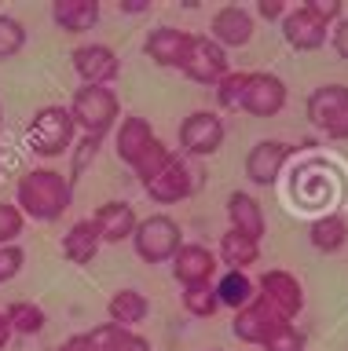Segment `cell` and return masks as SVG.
<instances>
[{
    "label": "cell",
    "instance_id": "obj_1",
    "mask_svg": "<svg viewBox=\"0 0 348 351\" xmlns=\"http://www.w3.org/2000/svg\"><path fill=\"white\" fill-rule=\"evenodd\" d=\"M15 205L23 208L26 219L37 223H56L73 205V183L59 169H30L15 183Z\"/></svg>",
    "mask_w": 348,
    "mask_h": 351
},
{
    "label": "cell",
    "instance_id": "obj_2",
    "mask_svg": "<svg viewBox=\"0 0 348 351\" xmlns=\"http://www.w3.org/2000/svg\"><path fill=\"white\" fill-rule=\"evenodd\" d=\"M70 117L78 125L81 136H100L106 139L114 132V125L121 121V99L114 88H95V84H81L70 99Z\"/></svg>",
    "mask_w": 348,
    "mask_h": 351
},
{
    "label": "cell",
    "instance_id": "obj_3",
    "mask_svg": "<svg viewBox=\"0 0 348 351\" xmlns=\"http://www.w3.org/2000/svg\"><path fill=\"white\" fill-rule=\"evenodd\" d=\"M26 143L37 158H62L78 143V125H73L70 110L62 103L40 106L26 125Z\"/></svg>",
    "mask_w": 348,
    "mask_h": 351
},
{
    "label": "cell",
    "instance_id": "obj_4",
    "mask_svg": "<svg viewBox=\"0 0 348 351\" xmlns=\"http://www.w3.org/2000/svg\"><path fill=\"white\" fill-rule=\"evenodd\" d=\"M180 245H183V227L172 216L154 213V216H147L136 223L132 249L143 263H150V267H154V263H169L180 252Z\"/></svg>",
    "mask_w": 348,
    "mask_h": 351
},
{
    "label": "cell",
    "instance_id": "obj_5",
    "mask_svg": "<svg viewBox=\"0 0 348 351\" xmlns=\"http://www.w3.org/2000/svg\"><path fill=\"white\" fill-rule=\"evenodd\" d=\"M304 114L312 128H319L326 139L345 143L348 139V84H319L304 99Z\"/></svg>",
    "mask_w": 348,
    "mask_h": 351
},
{
    "label": "cell",
    "instance_id": "obj_6",
    "mask_svg": "<svg viewBox=\"0 0 348 351\" xmlns=\"http://www.w3.org/2000/svg\"><path fill=\"white\" fill-rule=\"evenodd\" d=\"M180 154L183 158H213L227 139V125L216 110H194L180 121Z\"/></svg>",
    "mask_w": 348,
    "mask_h": 351
},
{
    "label": "cell",
    "instance_id": "obj_7",
    "mask_svg": "<svg viewBox=\"0 0 348 351\" xmlns=\"http://www.w3.org/2000/svg\"><path fill=\"white\" fill-rule=\"evenodd\" d=\"M257 300H264L279 318L293 322L301 311H304V285L293 271H282V267H271L257 278Z\"/></svg>",
    "mask_w": 348,
    "mask_h": 351
},
{
    "label": "cell",
    "instance_id": "obj_8",
    "mask_svg": "<svg viewBox=\"0 0 348 351\" xmlns=\"http://www.w3.org/2000/svg\"><path fill=\"white\" fill-rule=\"evenodd\" d=\"M286 81L279 73H268V70H249L246 77V92H242V103L238 110L249 117H279L286 110Z\"/></svg>",
    "mask_w": 348,
    "mask_h": 351
},
{
    "label": "cell",
    "instance_id": "obj_9",
    "mask_svg": "<svg viewBox=\"0 0 348 351\" xmlns=\"http://www.w3.org/2000/svg\"><path fill=\"white\" fill-rule=\"evenodd\" d=\"M70 66L81 77V84H95V88H114V81L121 77V55L111 44H78L70 51Z\"/></svg>",
    "mask_w": 348,
    "mask_h": 351
},
{
    "label": "cell",
    "instance_id": "obj_10",
    "mask_svg": "<svg viewBox=\"0 0 348 351\" xmlns=\"http://www.w3.org/2000/svg\"><path fill=\"white\" fill-rule=\"evenodd\" d=\"M194 186H198L194 165L183 158V154H172V161L150 183H143V191H147L150 202H158V205H180L194 194Z\"/></svg>",
    "mask_w": 348,
    "mask_h": 351
},
{
    "label": "cell",
    "instance_id": "obj_11",
    "mask_svg": "<svg viewBox=\"0 0 348 351\" xmlns=\"http://www.w3.org/2000/svg\"><path fill=\"white\" fill-rule=\"evenodd\" d=\"M194 37L198 33H191L183 26H154L143 40V51L161 70H183V62H187V55L194 48Z\"/></svg>",
    "mask_w": 348,
    "mask_h": 351
},
{
    "label": "cell",
    "instance_id": "obj_12",
    "mask_svg": "<svg viewBox=\"0 0 348 351\" xmlns=\"http://www.w3.org/2000/svg\"><path fill=\"white\" fill-rule=\"evenodd\" d=\"M297 154V147H290V143L282 139H260L249 147L246 154V180L253 186H275L279 176L286 172V161Z\"/></svg>",
    "mask_w": 348,
    "mask_h": 351
},
{
    "label": "cell",
    "instance_id": "obj_13",
    "mask_svg": "<svg viewBox=\"0 0 348 351\" xmlns=\"http://www.w3.org/2000/svg\"><path fill=\"white\" fill-rule=\"evenodd\" d=\"M279 26H282V40H286L293 51H319V48H326V40H330V26H326L308 4H290L286 19H282Z\"/></svg>",
    "mask_w": 348,
    "mask_h": 351
},
{
    "label": "cell",
    "instance_id": "obj_14",
    "mask_svg": "<svg viewBox=\"0 0 348 351\" xmlns=\"http://www.w3.org/2000/svg\"><path fill=\"white\" fill-rule=\"evenodd\" d=\"M253 33H257L253 11H249L246 4H224V8L213 11L209 33H205V37L216 40L224 51H231V48H246V44L253 40Z\"/></svg>",
    "mask_w": 348,
    "mask_h": 351
},
{
    "label": "cell",
    "instance_id": "obj_15",
    "mask_svg": "<svg viewBox=\"0 0 348 351\" xmlns=\"http://www.w3.org/2000/svg\"><path fill=\"white\" fill-rule=\"evenodd\" d=\"M180 73H187L194 84H205V88H216L224 81L227 73H231V62H227V51L220 48L216 40H209L205 33H198L194 37V48L187 55V62H183V70Z\"/></svg>",
    "mask_w": 348,
    "mask_h": 351
},
{
    "label": "cell",
    "instance_id": "obj_16",
    "mask_svg": "<svg viewBox=\"0 0 348 351\" xmlns=\"http://www.w3.org/2000/svg\"><path fill=\"white\" fill-rule=\"evenodd\" d=\"M172 267V278H176L183 289L187 285H202V282H213L216 271H220V260L209 245H198V241H183L180 252L169 260Z\"/></svg>",
    "mask_w": 348,
    "mask_h": 351
},
{
    "label": "cell",
    "instance_id": "obj_17",
    "mask_svg": "<svg viewBox=\"0 0 348 351\" xmlns=\"http://www.w3.org/2000/svg\"><path fill=\"white\" fill-rule=\"evenodd\" d=\"M154 139H158L154 125H150L147 117H139V114H125L114 125V154L128 165V169H132V165L150 150V143H154Z\"/></svg>",
    "mask_w": 348,
    "mask_h": 351
},
{
    "label": "cell",
    "instance_id": "obj_18",
    "mask_svg": "<svg viewBox=\"0 0 348 351\" xmlns=\"http://www.w3.org/2000/svg\"><path fill=\"white\" fill-rule=\"evenodd\" d=\"M92 223H95V230H100L103 245H121V241H132L139 216L128 202H103L92 213Z\"/></svg>",
    "mask_w": 348,
    "mask_h": 351
},
{
    "label": "cell",
    "instance_id": "obj_19",
    "mask_svg": "<svg viewBox=\"0 0 348 351\" xmlns=\"http://www.w3.org/2000/svg\"><path fill=\"white\" fill-rule=\"evenodd\" d=\"M282 322H286V318H279L264 300H257V296H253V304H246L242 311H235V318H231V333L242 340V344L260 348V344L268 340L271 329L282 326Z\"/></svg>",
    "mask_w": 348,
    "mask_h": 351
},
{
    "label": "cell",
    "instance_id": "obj_20",
    "mask_svg": "<svg viewBox=\"0 0 348 351\" xmlns=\"http://www.w3.org/2000/svg\"><path fill=\"white\" fill-rule=\"evenodd\" d=\"M227 230H238V234H246V238H253L260 241L268 234V216H264V208H260V202L253 194H246V191H231L227 194Z\"/></svg>",
    "mask_w": 348,
    "mask_h": 351
},
{
    "label": "cell",
    "instance_id": "obj_21",
    "mask_svg": "<svg viewBox=\"0 0 348 351\" xmlns=\"http://www.w3.org/2000/svg\"><path fill=\"white\" fill-rule=\"evenodd\" d=\"M100 15H103V4L100 0H56L51 4V22L56 29L70 33V37H81L100 26Z\"/></svg>",
    "mask_w": 348,
    "mask_h": 351
},
{
    "label": "cell",
    "instance_id": "obj_22",
    "mask_svg": "<svg viewBox=\"0 0 348 351\" xmlns=\"http://www.w3.org/2000/svg\"><path fill=\"white\" fill-rule=\"evenodd\" d=\"M100 249H103V241H100V230H95L92 216L70 223V230L62 234V256L70 263H78V267H89V263L100 256Z\"/></svg>",
    "mask_w": 348,
    "mask_h": 351
},
{
    "label": "cell",
    "instance_id": "obj_23",
    "mask_svg": "<svg viewBox=\"0 0 348 351\" xmlns=\"http://www.w3.org/2000/svg\"><path fill=\"white\" fill-rule=\"evenodd\" d=\"M147 315H150V300L139 289H117L106 300V322L121 329H136L139 322H147Z\"/></svg>",
    "mask_w": 348,
    "mask_h": 351
},
{
    "label": "cell",
    "instance_id": "obj_24",
    "mask_svg": "<svg viewBox=\"0 0 348 351\" xmlns=\"http://www.w3.org/2000/svg\"><path fill=\"white\" fill-rule=\"evenodd\" d=\"M84 337H89L92 351H154L147 337H139L136 329H121V326H114V322L92 326Z\"/></svg>",
    "mask_w": 348,
    "mask_h": 351
},
{
    "label": "cell",
    "instance_id": "obj_25",
    "mask_svg": "<svg viewBox=\"0 0 348 351\" xmlns=\"http://www.w3.org/2000/svg\"><path fill=\"white\" fill-rule=\"evenodd\" d=\"M308 245L315 252H323V256H330V252H341L348 245V219L337 216V213H323L312 219L308 227Z\"/></svg>",
    "mask_w": 348,
    "mask_h": 351
},
{
    "label": "cell",
    "instance_id": "obj_26",
    "mask_svg": "<svg viewBox=\"0 0 348 351\" xmlns=\"http://www.w3.org/2000/svg\"><path fill=\"white\" fill-rule=\"evenodd\" d=\"M216 260H220L227 271H246L260 260V241L238 234V230H224L220 245H216Z\"/></svg>",
    "mask_w": 348,
    "mask_h": 351
},
{
    "label": "cell",
    "instance_id": "obj_27",
    "mask_svg": "<svg viewBox=\"0 0 348 351\" xmlns=\"http://www.w3.org/2000/svg\"><path fill=\"white\" fill-rule=\"evenodd\" d=\"M213 285H216V300H220V307H227V311H242V307L253 304V296H257V282L249 278L246 271H224Z\"/></svg>",
    "mask_w": 348,
    "mask_h": 351
},
{
    "label": "cell",
    "instance_id": "obj_28",
    "mask_svg": "<svg viewBox=\"0 0 348 351\" xmlns=\"http://www.w3.org/2000/svg\"><path fill=\"white\" fill-rule=\"evenodd\" d=\"M4 318H8V326H12L15 337H37V333H45V326H48L45 307L34 304V300H12L4 307Z\"/></svg>",
    "mask_w": 348,
    "mask_h": 351
},
{
    "label": "cell",
    "instance_id": "obj_29",
    "mask_svg": "<svg viewBox=\"0 0 348 351\" xmlns=\"http://www.w3.org/2000/svg\"><path fill=\"white\" fill-rule=\"evenodd\" d=\"M180 300H183V311L194 315V318H213L216 311H220V300H216V285L213 282L187 285Z\"/></svg>",
    "mask_w": 348,
    "mask_h": 351
},
{
    "label": "cell",
    "instance_id": "obj_30",
    "mask_svg": "<svg viewBox=\"0 0 348 351\" xmlns=\"http://www.w3.org/2000/svg\"><path fill=\"white\" fill-rule=\"evenodd\" d=\"M172 154H176V150H172L169 143H161V139H154V143H150V150H147V154H143V158H139L136 165H132V172H136L139 186L154 180V176H158L161 169H165L169 161H172Z\"/></svg>",
    "mask_w": 348,
    "mask_h": 351
},
{
    "label": "cell",
    "instance_id": "obj_31",
    "mask_svg": "<svg viewBox=\"0 0 348 351\" xmlns=\"http://www.w3.org/2000/svg\"><path fill=\"white\" fill-rule=\"evenodd\" d=\"M100 150H103V139H100V136H81V139L70 147V172H67V180L78 183L81 176H84V169H89L95 158H100Z\"/></svg>",
    "mask_w": 348,
    "mask_h": 351
},
{
    "label": "cell",
    "instance_id": "obj_32",
    "mask_svg": "<svg viewBox=\"0 0 348 351\" xmlns=\"http://www.w3.org/2000/svg\"><path fill=\"white\" fill-rule=\"evenodd\" d=\"M26 48V26L15 15H0V62L15 59Z\"/></svg>",
    "mask_w": 348,
    "mask_h": 351
},
{
    "label": "cell",
    "instance_id": "obj_33",
    "mask_svg": "<svg viewBox=\"0 0 348 351\" xmlns=\"http://www.w3.org/2000/svg\"><path fill=\"white\" fill-rule=\"evenodd\" d=\"M246 77H249V70H231V73H227L224 81L213 88V92H216V106H220V110H238L242 92H246Z\"/></svg>",
    "mask_w": 348,
    "mask_h": 351
},
{
    "label": "cell",
    "instance_id": "obj_34",
    "mask_svg": "<svg viewBox=\"0 0 348 351\" xmlns=\"http://www.w3.org/2000/svg\"><path fill=\"white\" fill-rule=\"evenodd\" d=\"M26 230V216L15 202H0V245H19Z\"/></svg>",
    "mask_w": 348,
    "mask_h": 351
},
{
    "label": "cell",
    "instance_id": "obj_35",
    "mask_svg": "<svg viewBox=\"0 0 348 351\" xmlns=\"http://www.w3.org/2000/svg\"><path fill=\"white\" fill-rule=\"evenodd\" d=\"M304 344H308V340H304V333L293 322H282V326H275L268 333V340L260 348L264 351H304Z\"/></svg>",
    "mask_w": 348,
    "mask_h": 351
},
{
    "label": "cell",
    "instance_id": "obj_36",
    "mask_svg": "<svg viewBox=\"0 0 348 351\" xmlns=\"http://www.w3.org/2000/svg\"><path fill=\"white\" fill-rule=\"evenodd\" d=\"M26 267V249L23 245H0V285L15 282Z\"/></svg>",
    "mask_w": 348,
    "mask_h": 351
},
{
    "label": "cell",
    "instance_id": "obj_37",
    "mask_svg": "<svg viewBox=\"0 0 348 351\" xmlns=\"http://www.w3.org/2000/svg\"><path fill=\"white\" fill-rule=\"evenodd\" d=\"M253 19H264V22H282L286 19V11H290V4L286 0H257L253 8Z\"/></svg>",
    "mask_w": 348,
    "mask_h": 351
},
{
    "label": "cell",
    "instance_id": "obj_38",
    "mask_svg": "<svg viewBox=\"0 0 348 351\" xmlns=\"http://www.w3.org/2000/svg\"><path fill=\"white\" fill-rule=\"evenodd\" d=\"M304 4H308L315 15L326 22V26H334V22L345 19V4H341V0H304Z\"/></svg>",
    "mask_w": 348,
    "mask_h": 351
},
{
    "label": "cell",
    "instance_id": "obj_39",
    "mask_svg": "<svg viewBox=\"0 0 348 351\" xmlns=\"http://www.w3.org/2000/svg\"><path fill=\"white\" fill-rule=\"evenodd\" d=\"M330 48L337 51V59L348 62V15L341 22H334L330 26Z\"/></svg>",
    "mask_w": 348,
    "mask_h": 351
},
{
    "label": "cell",
    "instance_id": "obj_40",
    "mask_svg": "<svg viewBox=\"0 0 348 351\" xmlns=\"http://www.w3.org/2000/svg\"><path fill=\"white\" fill-rule=\"evenodd\" d=\"M56 351H92V344H89V337H84V333H73V337L62 340Z\"/></svg>",
    "mask_w": 348,
    "mask_h": 351
},
{
    "label": "cell",
    "instance_id": "obj_41",
    "mask_svg": "<svg viewBox=\"0 0 348 351\" xmlns=\"http://www.w3.org/2000/svg\"><path fill=\"white\" fill-rule=\"evenodd\" d=\"M150 0H121V15H150Z\"/></svg>",
    "mask_w": 348,
    "mask_h": 351
},
{
    "label": "cell",
    "instance_id": "obj_42",
    "mask_svg": "<svg viewBox=\"0 0 348 351\" xmlns=\"http://www.w3.org/2000/svg\"><path fill=\"white\" fill-rule=\"evenodd\" d=\"M12 326H8V318H4V311H0V351H4L8 344H12Z\"/></svg>",
    "mask_w": 348,
    "mask_h": 351
},
{
    "label": "cell",
    "instance_id": "obj_43",
    "mask_svg": "<svg viewBox=\"0 0 348 351\" xmlns=\"http://www.w3.org/2000/svg\"><path fill=\"white\" fill-rule=\"evenodd\" d=\"M0 121H4V106H0Z\"/></svg>",
    "mask_w": 348,
    "mask_h": 351
},
{
    "label": "cell",
    "instance_id": "obj_44",
    "mask_svg": "<svg viewBox=\"0 0 348 351\" xmlns=\"http://www.w3.org/2000/svg\"><path fill=\"white\" fill-rule=\"evenodd\" d=\"M209 351H220V348H209Z\"/></svg>",
    "mask_w": 348,
    "mask_h": 351
}]
</instances>
